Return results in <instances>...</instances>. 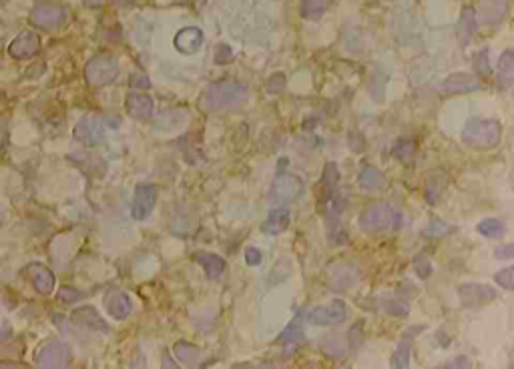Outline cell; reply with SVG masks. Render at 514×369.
Listing matches in <instances>:
<instances>
[{
	"mask_svg": "<svg viewBox=\"0 0 514 369\" xmlns=\"http://www.w3.org/2000/svg\"><path fill=\"white\" fill-rule=\"evenodd\" d=\"M414 153H416V145L410 139H402V141H398L392 147V155L402 162L412 161L414 159Z\"/></svg>",
	"mask_w": 514,
	"mask_h": 369,
	"instance_id": "32",
	"label": "cell"
},
{
	"mask_svg": "<svg viewBox=\"0 0 514 369\" xmlns=\"http://www.w3.org/2000/svg\"><path fill=\"white\" fill-rule=\"evenodd\" d=\"M478 233L482 237H488V239H499L506 233V227L499 219H484V221L478 223Z\"/></svg>",
	"mask_w": 514,
	"mask_h": 369,
	"instance_id": "30",
	"label": "cell"
},
{
	"mask_svg": "<svg viewBox=\"0 0 514 369\" xmlns=\"http://www.w3.org/2000/svg\"><path fill=\"white\" fill-rule=\"evenodd\" d=\"M39 48H41L39 36L34 32H31V30H25V32H20L15 41L8 45V55L20 60L32 59L39 53Z\"/></svg>",
	"mask_w": 514,
	"mask_h": 369,
	"instance_id": "14",
	"label": "cell"
},
{
	"mask_svg": "<svg viewBox=\"0 0 514 369\" xmlns=\"http://www.w3.org/2000/svg\"><path fill=\"white\" fill-rule=\"evenodd\" d=\"M75 139L87 147H97L105 139V127L99 118H83L75 127Z\"/></svg>",
	"mask_w": 514,
	"mask_h": 369,
	"instance_id": "13",
	"label": "cell"
},
{
	"mask_svg": "<svg viewBox=\"0 0 514 369\" xmlns=\"http://www.w3.org/2000/svg\"><path fill=\"white\" fill-rule=\"evenodd\" d=\"M105 309L113 319L123 321V319H127L131 315V309H133L131 297L127 295L125 291L113 289V291H109L105 295Z\"/></svg>",
	"mask_w": 514,
	"mask_h": 369,
	"instance_id": "15",
	"label": "cell"
},
{
	"mask_svg": "<svg viewBox=\"0 0 514 369\" xmlns=\"http://www.w3.org/2000/svg\"><path fill=\"white\" fill-rule=\"evenodd\" d=\"M330 0H302V15L305 18H319L328 11Z\"/></svg>",
	"mask_w": 514,
	"mask_h": 369,
	"instance_id": "31",
	"label": "cell"
},
{
	"mask_svg": "<svg viewBox=\"0 0 514 369\" xmlns=\"http://www.w3.org/2000/svg\"><path fill=\"white\" fill-rule=\"evenodd\" d=\"M173 45L181 55H193L203 46V32L197 27H185L175 34Z\"/></svg>",
	"mask_w": 514,
	"mask_h": 369,
	"instance_id": "17",
	"label": "cell"
},
{
	"mask_svg": "<svg viewBox=\"0 0 514 369\" xmlns=\"http://www.w3.org/2000/svg\"><path fill=\"white\" fill-rule=\"evenodd\" d=\"M155 111V103L149 95L145 92H131L127 97V113L129 117L137 118V120H147L153 117Z\"/></svg>",
	"mask_w": 514,
	"mask_h": 369,
	"instance_id": "18",
	"label": "cell"
},
{
	"mask_svg": "<svg viewBox=\"0 0 514 369\" xmlns=\"http://www.w3.org/2000/svg\"><path fill=\"white\" fill-rule=\"evenodd\" d=\"M326 277L333 291H348L360 281V269L354 263H333L326 269Z\"/></svg>",
	"mask_w": 514,
	"mask_h": 369,
	"instance_id": "7",
	"label": "cell"
},
{
	"mask_svg": "<svg viewBox=\"0 0 514 369\" xmlns=\"http://www.w3.org/2000/svg\"><path fill=\"white\" fill-rule=\"evenodd\" d=\"M249 90L242 83L235 81H219V83H211L207 89L201 95V106L209 113L215 111H223V109H231L247 101Z\"/></svg>",
	"mask_w": 514,
	"mask_h": 369,
	"instance_id": "1",
	"label": "cell"
},
{
	"mask_svg": "<svg viewBox=\"0 0 514 369\" xmlns=\"http://www.w3.org/2000/svg\"><path fill=\"white\" fill-rule=\"evenodd\" d=\"M2 148H4V125L0 123V153H2Z\"/></svg>",
	"mask_w": 514,
	"mask_h": 369,
	"instance_id": "45",
	"label": "cell"
},
{
	"mask_svg": "<svg viewBox=\"0 0 514 369\" xmlns=\"http://www.w3.org/2000/svg\"><path fill=\"white\" fill-rule=\"evenodd\" d=\"M67 20V11L57 4H39L31 13V22L43 30H55Z\"/></svg>",
	"mask_w": 514,
	"mask_h": 369,
	"instance_id": "9",
	"label": "cell"
},
{
	"mask_svg": "<svg viewBox=\"0 0 514 369\" xmlns=\"http://www.w3.org/2000/svg\"><path fill=\"white\" fill-rule=\"evenodd\" d=\"M404 225L402 213H398L388 203H374L363 209L360 215V229L366 233H384V231H398Z\"/></svg>",
	"mask_w": 514,
	"mask_h": 369,
	"instance_id": "2",
	"label": "cell"
},
{
	"mask_svg": "<svg viewBox=\"0 0 514 369\" xmlns=\"http://www.w3.org/2000/svg\"><path fill=\"white\" fill-rule=\"evenodd\" d=\"M474 71L478 74H490V64H488V50L484 48L482 53L476 55L474 59Z\"/></svg>",
	"mask_w": 514,
	"mask_h": 369,
	"instance_id": "39",
	"label": "cell"
},
{
	"mask_svg": "<svg viewBox=\"0 0 514 369\" xmlns=\"http://www.w3.org/2000/svg\"><path fill=\"white\" fill-rule=\"evenodd\" d=\"M348 317V309L342 301H332L328 305H321V307H314V309L307 313V321L314 325H340L346 321Z\"/></svg>",
	"mask_w": 514,
	"mask_h": 369,
	"instance_id": "11",
	"label": "cell"
},
{
	"mask_svg": "<svg viewBox=\"0 0 514 369\" xmlns=\"http://www.w3.org/2000/svg\"><path fill=\"white\" fill-rule=\"evenodd\" d=\"M215 62L217 64H229V62H233V50L227 45H217V48H215Z\"/></svg>",
	"mask_w": 514,
	"mask_h": 369,
	"instance_id": "38",
	"label": "cell"
},
{
	"mask_svg": "<svg viewBox=\"0 0 514 369\" xmlns=\"http://www.w3.org/2000/svg\"><path fill=\"white\" fill-rule=\"evenodd\" d=\"M157 203V187L151 183L145 185H137L135 197H133V205H131V217L137 221L147 219L155 209Z\"/></svg>",
	"mask_w": 514,
	"mask_h": 369,
	"instance_id": "10",
	"label": "cell"
},
{
	"mask_svg": "<svg viewBox=\"0 0 514 369\" xmlns=\"http://www.w3.org/2000/svg\"><path fill=\"white\" fill-rule=\"evenodd\" d=\"M496 74H499V87L500 89H510L514 83V53L513 50H504L502 57L499 59V67H496Z\"/></svg>",
	"mask_w": 514,
	"mask_h": 369,
	"instance_id": "22",
	"label": "cell"
},
{
	"mask_svg": "<svg viewBox=\"0 0 514 369\" xmlns=\"http://www.w3.org/2000/svg\"><path fill=\"white\" fill-rule=\"evenodd\" d=\"M494 279H496V283H499L500 287H504L506 291H513L514 289V269L513 267L502 269V271H499V273L494 275Z\"/></svg>",
	"mask_w": 514,
	"mask_h": 369,
	"instance_id": "37",
	"label": "cell"
},
{
	"mask_svg": "<svg viewBox=\"0 0 514 369\" xmlns=\"http://www.w3.org/2000/svg\"><path fill=\"white\" fill-rule=\"evenodd\" d=\"M121 73V64L115 57H109V55H101V57H95L87 62L85 67V78L91 87H106L111 85L113 81H117V76Z\"/></svg>",
	"mask_w": 514,
	"mask_h": 369,
	"instance_id": "5",
	"label": "cell"
},
{
	"mask_svg": "<svg viewBox=\"0 0 514 369\" xmlns=\"http://www.w3.org/2000/svg\"><path fill=\"white\" fill-rule=\"evenodd\" d=\"M458 297L460 303L468 309L474 307H482L486 303L496 299V289L490 285H482V283H466L458 287Z\"/></svg>",
	"mask_w": 514,
	"mask_h": 369,
	"instance_id": "8",
	"label": "cell"
},
{
	"mask_svg": "<svg viewBox=\"0 0 514 369\" xmlns=\"http://www.w3.org/2000/svg\"><path fill=\"white\" fill-rule=\"evenodd\" d=\"M195 261L203 267V271L207 273L209 279H219V277L223 275L225 261H223L219 255H213V253H199V255H195Z\"/></svg>",
	"mask_w": 514,
	"mask_h": 369,
	"instance_id": "23",
	"label": "cell"
},
{
	"mask_svg": "<svg viewBox=\"0 0 514 369\" xmlns=\"http://www.w3.org/2000/svg\"><path fill=\"white\" fill-rule=\"evenodd\" d=\"M321 351L328 357H344L346 355V343L342 337H330L321 343Z\"/></svg>",
	"mask_w": 514,
	"mask_h": 369,
	"instance_id": "34",
	"label": "cell"
},
{
	"mask_svg": "<svg viewBox=\"0 0 514 369\" xmlns=\"http://www.w3.org/2000/svg\"><path fill=\"white\" fill-rule=\"evenodd\" d=\"M173 354L177 357V361H181L183 365H195L201 357V351L197 349L195 345L187 343V341H177L173 345Z\"/></svg>",
	"mask_w": 514,
	"mask_h": 369,
	"instance_id": "24",
	"label": "cell"
},
{
	"mask_svg": "<svg viewBox=\"0 0 514 369\" xmlns=\"http://www.w3.org/2000/svg\"><path fill=\"white\" fill-rule=\"evenodd\" d=\"M494 257L496 259H513L514 257V245H502V247H499L496 251H494Z\"/></svg>",
	"mask_w": 514,
	"mask_h": 369,
	"instance_id": "42",
	"label": "cell"
},
{
	"mask_svg": "<svg viewBox=\"0 0 514 369\" xmlns=\"http://www.w3.org/2000/svg\"><path fill=\"white\" fill-rule=\"evenodd\" d=\"M410 351H412V340L406 335L404 340L398 343L396 351L392 355V368L394 369H406L410 365Z\"/></svg>",
	"mask_w": 514,
	"mask_h": 369,
	"instance_id": "27",
	"label": "cell"
},
{
	"mask_svg": "<svg viewBox=\"0 0 514 369\" xmlns=\"http://www.w3.org/2000/svg\"><path fill=\"white\" fill-rule=\"evenodd\" d=\"M73 323H76L83 329H89V331H99V333H109V323L105 319L97 313L95 307H81L73 313Z\"/></svg>",
	"mask_w": 514,
	"mask_h": 369,
	"instance_id": "19",
	"label": "cell"
},
{
	"mask_svg": "<svg viewBox=\"0 0 514 369\" xmlns=\"http://www.w3.org/2000/svg\"><path fill=\"white\" fill-rule=\"evenodd\" d=\"M34 361L39 368H46V369H61L67 368L71 363V349L67 343H61V341H50L43 345L36 355H34Z\"/></svg>",
	"mask_w": 514,
	"mask_h": 369,
	"instance_id": "6",
	"label": "cell"
},
{
	"mask_svg": "<svg viewBox=\"0 0 514 369\" xmlns=\"http://www.w3.org/2000/svg\"><path fill=\"white\" fill-rule=\"evenodd\" d=\"M59 297H61V301H64V303H75V301H78V299H83V293H81V291H76V289L62 287L61 291H59Z\"/></svg>",
	"mask_w": 514,
	"mask_h": 369,
	"instance_id": "40",
	"label": "cell"
},
{
	"mask_svg": "<svg viewBox=\"0 0 514 369\" xmlns=\"http://www.w3.org/2000/svg\"><path fill=\"white\" fill-rule=\"evenodd\" d=\"M478 30V20H476V13L474 8H466L462 15H460V20H458V27H456V34H458V41L460 45H468L470 39L476 34Z\"/></svg>",
	"mask_w": 514,
	"mask_h": 369,
	"instance_id": "21",
	"label": "cell"
},
{
	"mask_svg": "<svg viewBox=\"0 0 514 369\" xmlns=\"http://www.w3.org/2000/svg\"><path fill=\"white\" fill-rule=\"evenodd\" d=\"M109 2H111V0H83V4H85L87 8H101V6H105Z\"/></svg>",
	"mask_w": 514,
	"mask_h": 369,
	"instance_id": "44",
	"label": "cell"
},
{
	"mask_svg": "<svg viewBox=\"0 0 514 369\" xmlns=\"http://www.w3.org/2000/svg\"><path fill=\"white\" fill-rule=\"evenodd\" d=\"M414 271L420 279H428L430 273H432V265H430V259L426 255H418L414 259Z\"/></svg>",
	"mask_w": 514,
	"mask_h": 369,
	"instance_id": "36",
	"label": "cell"
},
{
	"mask_svg": "<svg viewBox=\"0 0 514 369\" xmlns=\"http://www.w3.org/2000/svg\"><path fill=\"white\" fill-rule=\"evenodd\" d=\"M27 275L31 277L32 287H34L36 293H41V295H50V293L55 291V275H53V271L46 269L45 265H41V263H32V265H29V269H27Z\"/></svg>",
	"mask_w": 514,
	"mask_h": 369,
	"instance_id": "16",
	"label": "cell"
},
{
	"mask_svg": "<svg viewBox=\"0 0 514 369\" xmlns=\"http://www.w3.org/2000/svg\"><path fill=\"white\" fill-rule=\"evenodd\" d=\"M303 340V329H302V317L298 315L291 323L284 329V333L279 335V343H296V341Z\"/></svg>",
	"mask_w": 514,
	"mask_h": 369,
	"instance_id": "33",
	"label": "cell"
},
{
	"mask_svg": "<svg viewBox=\"0 0 514 369\" xmlns=\"http://www.w3.org/2000/svg\"><path fill=\"white\" fill-rule=\"evenodd\" d=\"M380 307H382L384 313L394 315V317H406V315L410 313L408 303H402V301H400V299H396V297H382Z\"/></svg>",
	"mask_w": 514,
	"mask_h": 369,
	"instance_id": "28",
	"label": "cell"
},
{
	"mask_svg": "<svg viewBox=\"0 0 514 369\" xmlns=\"http://www.w3.org/2000/svg\"><path fill=\"white\" fill-rule=\"evenodd\" d=\"M448 231H450V227H448L446 223L440 221V219H432V221L428 223V227L424 229V235H426V237H444V235H448Z\"/></svg>",
	"mask_w": 514,
	"mask_h": 369,
	"instance_id": "35",
	"label": "cell"
},
{
	"mask_svg": "<svg viewBox=\"0 0 514 369\" xmlns=\"http://www.w3.org/2000/svg\"><path fill=\"white\" fill-rule=\"evenodd\" d=\"M358 183H360V187L366 189V191H374V189L382 187L384 175H382V171L376 169V167H363L362 171H360Z\"/></svg>",
	"mask_w": 514,
	"mask_h": 369,
	"instance_id": "25",
	"label": "cell"
},
{
	"mask_svg": "<svg viewBox=\"0 0 514 369\" xmlns=\"http://www.w3.org/2000/svg\"><path fill=\"white\" fill-rule=\"evenodd\" d=\"M305 191V185L298 175H291V173H279L277 177L273 179V185L270 193H268V201L275 205V207H282V205H288L298 201Z\"/></svg>",
	"mask_w": 514,
	"mask_h": 369,
	"instance_id": "4",
	"label": "cell"
},
{
	"mask_svg": "<svg viewBox=\"0 0 514 369\" xmlns=\"http://www.w3.org/2000/svg\"><path fill=\"white\" fill-rule=\"evenodd\" d=\"M506 11V0H484L482 2V20L488 25L499 22Z\"/></svg>",
	"mask_w": 514,
	"mask_h": 369,
	"instance_id": "26",
	"label": "cell"
},
{
	"mask_svg": "<svg viewBox=\"0 0 514 369\" xmlns=\"http://www.w3.org/2000/svg\"><path fill=\"white\" fill-rule=\"evenodd\" d=\"M478 89H480V78L472 73H454L440 85V92L446 95V97L474 92Z\"/></svg>",
	"mask_w": 514,
	"mask_h": 369,
	"instance_id": "12",
	"label": "cell"
},
{
	"mask_svg": "<svg viewBox=\"0 0 514 369\" xmlns=\"http://www.w3.org/2000/svg\"><path fill=\"white\" fill-rule=\"evenodd\" d=\"M502 139V125L494 118H470L462 129V141L472 148H494Z\"/></svg>",
	"mask_w": 514,
	"mask_h": 369,
	"instance_id": "3",
	"label": "cell"
},
{
	"mask_svg": "<svg viewBox=\"0 0 514 369\" xmlns=\"http://www.w3.org/2000/svg\"><path fill=\"white\" fill-rule=\"evenodd\" d=\"M245 263L251 267H257L261 263V251L256 247H247L245 249Z\"/></svg>",
	"mask_w": 514,
	"mask_h": 369,
	"instance_id": "41",
	"label": "cell"
},
{
	"mask_svg": "<svg viewBox=\"0 0 514 369\" xmlns=\"http://www.w3.org/2000/svg\"><path fill=\"white\" fill-rule=\"evenodd\" d=\"M444 368H470V359L464 357V355H458V357H454L452 361H448Z\"/></svg>",
	"mask_w": 514,
	"mask_h": 369,
	"instance_id": "43",
	"label": "cell"
},
{
	"mask_svg": "<svg viewBox=\"0 0 514 369\" xmlns=\"http://www.w3.org/2000/svg\"><path fill=\"white\" fill-rule=\"evenodd\" d=\"M289 221H291V215H289V209L286 207H277L273 209L272 213L268 215V219L261 225V231L265 235H279L284 233L289 227Z\"/></svg>",
	"mask_w": 514,
	"mask_h": 369,
	"instance_id": "20",
	"label": "cell"
},
{
	"mask_svg": "<svg viewBox=\"0 0 514 369\" xmlns=\"http://www.w3.org/2000/svg\"><path fill=\"white\" fill-rule=\"evenodd\" d=\"M319 185H321V189H324V195H328V193H332L338 189V185H340V171H338V167H335L333 162H328V165H326Z\"/></svg>",
	"mask_w": 514,
	"mask_h": 369,
	"instance_id": "29",
	"label": "cell"
}]
</instances>
